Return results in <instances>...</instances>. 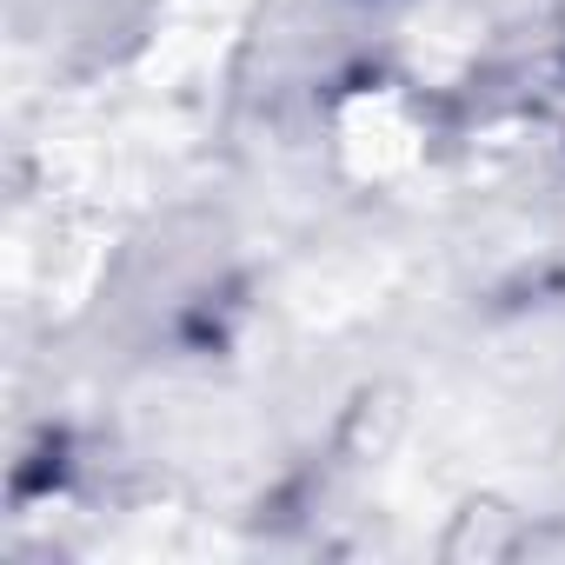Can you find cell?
Here are the masks:
<instances>
[{"label":"cell","instance_id":"obj_1","mask_svg":"<svg viewBox=\"0 0 565 565\" xmlns=\"http://www.w3.org/2000/svg\"><path fill=\"white\" fill-rule=\"evenodd\" d=\"M347 147H353V167L360 173H393V167H406L419 147H413V127L380 100V107H360V120L347 127Z\"/></svg>","mask_w":565,"mask_h":565}]
</instances>
